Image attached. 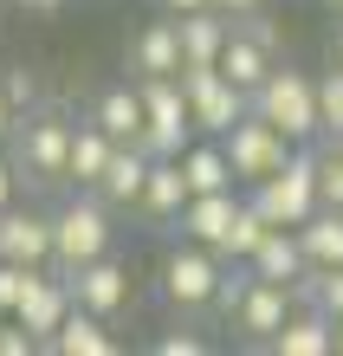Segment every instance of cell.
Listing matches in <instances>:
<instances>
[{
    "mask_svg": "<svg viewBox=\"0 0 343 356\" xmlns=\"http://www.w3.org/2000/svg\"><path fill=\"white\" fill-rule=\"evenodd\" d=\"M13 123H19V111H13V97H7V78H0V143H7Z\"/></svg>",
    "mask_w": 343,
    "mask_h": 356,
    "instance_id": "cell-33",
    "label": "cell"
},
{
    "mask_svg": "<svg viewBox=\"0 0 343 356\" xmlns=\"http://www.w3.org/2000/svg\"><path fill=\"white\" fill-rule=\"evenodd\" d=\"M111 214L117 207L97 195V188H78V195L52 214V227H58V272H78V266H91V259H104L117 246V227H111Z\"/></svg>",
    "mask_w": 343,
    "mask_h": 356,
    "instance_id": "cell-3",
    "label": "cell"
},
{
    "mask_svg": "<svg viewBox=\"0 0 343 356\" xmlns=\"http://www.w3.org/2000/svg\"><path fill=\"white\" fill-rule=\"evenodd\" d=\"M298 311V285H272V279H253L246 272V285L227 298V324H233V337L240 343H266L285 330V318Z\"/></svg>",
    "mask_w": 343,
    "mask_h": 356,
    "instance_id": "cell-8",
    "label": "cell"
},
{
    "mask_svg": "<svg viewBox=\"0 0 343 356\" xmlns=\"http://www.w3.org/2000/svg\"><path fill=\"white\" fill-rule=\"evenodd\" d=\"M337 356H343V318H337Z\"/></svg>",
    "mask_w": 343,
    "mask_h": 356,
    "instance_id": "cell-38",
    "label": "cell"
},
{
    "mask_svg": "<svg viewBox=\"0 0 343 356\" xmlns=\"http://www.w3.org/2000/svg\"><path fill=\"white\" fill-rule=\"evenodd\" d=\"M0 259H13V266H58V227H52V214L13 201L7 214H0Z\"/></svg>",
    "mask_w": 343,
    "mask_h": 356,
    "instance_id": "cell-10",
    "label": "cell"
},
{
    "mask_svg": "<svg viewBox=\"0 0 343 356\" xmlns=\"http://www.w3.org/2000/svg\"><path fill=\"white\" fill-rule=\"evenodd\" d=\"M65 279H72V291H78V305L97 311V318H117V311L130 305V266H123L117 253L78 266V272H65Z\"/></svg>",
    "mask_w": 343,
    "mask_h": 356,
    "instance_id": "cell-13",
    "label": "cell"
},
{
    "mask_svg": "<svg viewBox=\"0 0 343 356\" xmlns=\"http://www.w3.org/2000/svg\"><path fill=\"white\" fill-rule=\"evenodd\" d=\"M91 117H97L117 143H136V136H143V85H111V91H97Z\"/></svg>",
    "mask_w": 343,
    "mask_h": 356,
    "instance_id": "cell-23",
    "label": "cell"
},
{
    "mask_svg": "<svg viewBox=\"0 0 343 356\" xmlns=\"http://www.w3.org/2000/svg\"><path fill=\"white\" fill-rule=\"evenodd\" d=\"M13 181H19V162H0V214L13 207Z\"/></svg>",
    "mask_w": 343,
    "mask_h": 356,
    "instance_id": "cell-32",
    "label": "cell"
},
{
    "mask_svg": "<svg viewBox=\"0 0 343 356\" xmlns=\"http://www.w3.org/2000/svg\"><path fill=\"white\" fill-rule=\"evenodd\" d=\"M317 104H324V136H343V65L317 78Z\"/></svg>",
    "mask_w": 343,
    "mask_h": 356,
    "instance_id": "cell-28",
    "label": "cell"
},
{
    "mask_svg": "<svg viewBox=\"0 0 343 356\" xmlns=\"http://www.w3.org/2000/svg\"><path fill=\"white\" fill-rule=\"evenodd\" d=\"M298 240H305V259L311 272L324 266H343V207H317V214L298 227Z\"/></svg>",
    "mask_w": 343,
    "mask_h": 356,
    "instance_id": "cell-24",
    "label": "cell"
},
{
    "mask_svg": "<svg viewBox=\"0 0 343 356\" xmlns=\"http://www.w3.org/2000/svg\"><path fill=\"white\" fill-rule=\"evenodd\" d=\"M7 97H13V111L26 117L33 104H39V85H33V72H7Z\"/></svg>",
    "mask_w": 343,
    "mask_h": 356,
    "instance_id": "cell-30",
    "label": "cell"
},
{
    "mask_svg": "<svg viewBox=\"0 0 343 356\" xmlns=\"http://www.w3.org/2000/svg\"><path fill=\"white\" fill-rule=\"evenodd\" d=\"M72 136H78V123L58 111H26V123H19V175H33V181H72Z\"/></svg>",
    "mask_w": 343,
    "mask_h": 356,
    "instance_id": "cell-6",
    "label": "cell"
},
{
    "mask_svg": "<svg viewBox=\"0 0 343 356\" xmlns=\"http://www.w3.org/2000/svg\"><path fill=\"white\" fill-rule=\"evenodd\" d=\"M272 26L260 13H246V19H233V39H227V52H221V72L233 78L240 91H260L266 78H272Z\"/></svg>",
    "mask_w": 343,
    "mask_h": 356,
    "instance_id": "cell-11",
    "label": "cell"
},
{
    "mask_svg": "<svg viewBox=\"0 0 343 356\" xmlns=\"http://www.w3.org/2000/svg\"><path fill=\"white\" fill-rule=\"evenodd\" d=\"M330 7H337V19H343V0H330Z\"/></svg>",
    "mask_w": 343,
    "mask_h": 356,
    "instance_id": "cell-39",
    "label": "cell"
},
{
    "mask_svg": "<svg viewBox=\"0 0 343 356\" xmlns=\"http://www.w3.org/2000/svg\"><path fill=\"white\" fill-rule=\"evenodd\" d=\"M214 7H221L227 19H246V13H260V7H266V0H214Z\"/></svg>",
    "mask_w": 343,
    "mask_h": 356,
    "instance_id": "cell-34",
    "label": "cell"
},
{
    "mask_svg": "<svg viewBox=\"0 0 343 356\" xmlns=\"http://www.w3.org/2000/svg\"><path fill=\"white\" fill-rule=\"evenodd\" d=\"M272 234V220L253 207V195H246V207H240V220H233V234H227V246H221V259L227 266H246L253 253H260V240Z\"/></svg>",
    "mask_w": 343,
    "mask_h": 356,
    "instance_id": "cell-25",
    "label": "cell"
},
{
    "mask_svg": "<svg viewBox=\"0 0 343 356\" xmlns=\"http://www.w3.org/2000/svg\"><path fill=\"white\" fill-rule=\"evenodd\" d=\"M182 91H188V111H195V130L201 136H227L233 123L253 111V91H240L221 65H188L182 72Z\"/></svg>",
    "mask_w": 343,
    "mask_h": 356,
    "instance_id": "cell-9",
    "label": "cell"
},
{
    "mask_svg": "<svg viewBox=\"0 0 343 356\" xmlns=\"http://www.w3.org/2000/svg\"><path fill=\"white\" fill-rule=\"evenodd\" d=\"M253 279H272V285H305L311 279V259H305V240H298V227H272L260 240V253L246 259Z\"/></svg>",
    "mask_w": 343,
    "mask_h": 356,
    "instance_id": "cell-17",
    "label": "cell"
},
{
    "mask_svg": "<svg viewBox=\"0 0 343 356\" xmlns=\"http://www.w3.org/2000/svg\"><path fill=\"white\" fill-rule=\"evenodd\" d=\"M156 7H162V13H175V19H182V13H201V7H214V0H156Z\"/></svg>",
    "mask_w": 343,
    "mask_h": 356,
    "instance_id": "cell-35",
    "label": "cell"
},
{
    "mask_svg": "<svg viewBox=\"0 0 343 356\" xmlns=\"http://www.w3.org/2000/svg\"><path fill=\"white\" fill-rule=\"evenodd\" d=\"M311 149H317V188H324V207H343V156L330 149L324 136H317Z\"/></svg>",
    "mask_w": 343,
    "mask_h": 356,
    "instance_id": "cell-27",
    "label": "cell"
},
{
    "mask_svg": "<svg viewBox=\"0 0 343 356\" xmlns=\"http://www.w3.org/2000/svg\"><path fill=\"white\" fill-rule=\"evenodd\" d=\"M207 337H195V330H175V337H156V356H201Z\"/></svg>",
    "mask_w": 343,
    "mask_h": 356,
    "instance_id": "cell-31",
    "label": "cell"
},
{
    "mask_svg": "<svg viewBox=\"0 0 343 356\" xmlns=\"http://www.w3.org/2000/svg\"><path fill=\"white\" fill-rule=\"evenodd\" d=\"M26 272H33V266H13V259H0V318H13V305H19V285H26Z\"/></svg>",
    "mask_w": 343,
    "mask_h": 356,
    "instance_id": "cell-29",
    "label": "cell"
},
{
    "mask_svg": "<svg viewBox=\"0 0 343 356\" xmlns=\"http://www.w3.org/2000/svg\"><path fill=\"white\" fill-rule=\"evenodd\" d=\"M182 65H188V52H182V19L175 13L149 19L130 39V72L136 78H182Z\"/></svg>",
    "mask_w": 343,
    "mask_h": 356,
    "instance_id": "cell-12",
    "label": "cell"
},
{
    "mask_svg": "<svg viewBox=\"0 0 343 356\" xmlns=\"http://www.w3.org/2000/svg\"><path fill=\"white\" fill-rule=\"evenodd\" d=\"M272 356H337V318L324 305L298 298V311L285 318V330L272 337Z\"/></svg>",
    "mask_w": 343,
    "mask_h": 356,
    "instance_id": "cell-16",
    "label": "cell"
},
{
    "mask_svg": "<svg viewBox=\"0 0 343 356\" xmlns=\"http://www.w3.org/2000/svg\"><path fill=\"white\" fill-rule=\"evenodd\" d=\"M246 195H253V207H260V214H266L272 227H305V220L317 214V207H324V188H317V149L305 143V149H298V156H292L278 175L253 181Z\"/></svg>",
    "mask_w": 343,
    "mask_h": 356,
    "instance_id": "cell-4",
    "label": "cell"
},
{
    "mask_svg": "<svg viewBox=\"0 0 343 356\" xmlns=\"http://www.w3.org/2000/svg\"><path fill=\"white\" fill-rule=\"evenodd\" d=\"M221 143H227V162H233V175H240V188H253V181L278 175L298 149H305V143H292L285 130H278V123H266L260 111H246V117L233 123Z\"/></svg>",
    "mask_w": 343,
    "mask_h": 356,
    "instance_id": "cell-7",
    "label": "cell"
},
{
    "mask_svg": "<svg viewBox=\"0 0 343 356\" xmlns=\"http://www.w3.org/2000/svg\"><path fill=\"white\" fill-rule=\"evenodd\" d=\"M330 65H343V26L330 33Z\"/></svg>",
    "mask_w": 343,
    "mask_h": 356,
    "instance_id": "cell-37",
    "label": "cell"
},
{
    "mask_svg": "<svg viewBox=\"0 0 343 356\" xmlns=\"http://www.w3.org/2000/svg\"><path fill=\"white\" fill-rule=\"evenodd\" d=\"M221 285H227V259L201 240H182L175 253H162L156 291L175 311H221Z\"/></svg>",
    "mask_w": 343,
    "mask_h": 356,
    "instance_id": "cell-1",
    "label": "cell"
},
{
    "mask_svg": "<svg viewBox=\"0 0 343 356\" xmlns=\"http://www.w3.org/2000/svg\"><path fill=\"white\" fill-rule=\"evenodd\" d=\"M240 207H246L240 188H221V195H188V207H182L175 227H182V240H201V246L221 253L227 234H233V220H240Z\"/></svg>",
    "mask_w": 343,
    "mask_h": 356,
    "instance_id": "cell-14",
    "label": "cell"
},
{
    "mask_svg": "<svg viewBox=\"0 0 343 356\" xmlns=\"http://www.w3.org/2000/svg\"><path fill=\"white\" fill-rule=\"evenodd\" d=\"M149 156L143 143H117V156H111V169H104V181H97V195L117 207V214H136V201H143V181H149Z\"/></svg>",
    "mask_w": 343,
    "mask_h": 356,
    "instance_id": "cell-18",
    "label": "cell"
},
{
    "mask_svg": "<svg viewBox=\"0 0 343 356\" xmlns=\"http://www.w3.org/2000/svg\"><path fill=\"white\" fill-rule=\"evenodd\" d=\"M104 324H111V318H97V311H84V305H78L72 318L52 330V343H46V350H52V356H111L117 337H111Z\"/></svg>",
    "mask_w": 343,
    "mask_h": 356,
    "instance_id": "cell-20",
    "label": "cell"
},
{
    "mask_svg": "<svg viewBox=\"0 0 343 356\" xmlns=\"http://www.w3.org/2000/svg\"><path fill=\"white\" fill-rule=\"evenodd\" d=\"M253 111L278 123L292 143H317L324 136V104H317V78L298 65H272V78L253 91Z\"/></svg>",
    "mask_w": 343,
    "mask_h": 356,
    "instance_id": "cell-2",
    "label": "cell"
},
{
    "mask_svg": "<svg viewBox=\"0 0 343 356\" xmlns=\"http://www.w3.org/2000/svg\"><path fill=\"white\" fill-rule=\"evenodd\" d=\"M188 169H182V156H156L149 162V181H143V201H136V214L143 220H156V227H175L182 220V207H188Z\"/></svg>",
    "mask_w": 343,
    "mask_h": 356,
    "instance_id": "cell-15",
    "label": "cell"
},
{
    "mask_svg": "<svg viewBox=\"0 0 343 356\" xmlns=\"http://www.w3.org/2000/svg\"><path fill=\"white\" fill-rule=\"evenodd\" d=\"M13 7H19V13H58L65 0H13Z\"/></svg>",
    "mask_w": 343,
    "mask_h": 356,
    "instance_id": "cell-36",
    "label": "cell"
},
{
    "mask_svg": "<svg viewBox=\"0 0 343 356\" xmlns=\"http://www.w3.org/2000/svg\"><path fill=\"white\" fill-rule=\"evenodd\" d=\"M227 39H233V19H227L221 7L182 13V52H188V65H221ZM188 65H182V72H188Z\"/></svg>",
    "mask_w": 343,
    "mask_h": 356,
    "instance_id": "cell-19",
    "label": "cell"
},
{
    "mask_svg": "<svg viewBox=\"0 0 343 356\" xmlns=\"http://www.w3.org/2000/svg\"><path fill=\"white\" fill-rule=\"evenodd\" d=\"M111 156H117V136L104 130L97 117H84L78 136H72V181H78V188H97L104 169H111Z\"/></svg>",
    "mask_w": 343,
    "mask_h": 356,
    "instance_id": "cell-22",
    "label": "cell"
},
{
    "mask_svg": "<svg viewBox=\"0 0 343 356\" xmlns=\"http://www.w3.org/2000/svg\"><path fill=\"white\" fill-rule=\"evenodd\" d=\"M143 85V149L149 156H182L195 143V111H188L182 78H136Z\"/></svg>",
    "mask_w": 343,
    "mask_h": 356,
    "instance_id": "cell-5",
    "label": "cell"
},
{
    "mask_svg": "<svg viewBox=\"0 0 343 356\" xmlns=\"http://www.w3.org/2000/svg\"><path fill=\"white\" fill-rule=\"evenodd\" d=\"M298 298H311V305H324L330 318H343V266H324V272H311V279L298 285Z\"/></svg>",
    "mask_w": 343,
    "mask_h": 356,
    "instance_id": "cell-26",
    "label": "cell"
},
{
    "mask_svg": "<svg viewBox=\"0 0 343 356\" xmlns=\"http://www.w3.org/2000/svg\"><path fill=\"white\" fill-rule=\"evenodd\" d=\"M182 169H188V188H195V195H221V188H240V175H233V162H227V143H221V136L188 143V149H182Z\"/></svg>",
    "mask_w": 343,
    "mask_h": 356,
    "instance_id": "cell-21",
    "label": "cell"
}]
</instances>
